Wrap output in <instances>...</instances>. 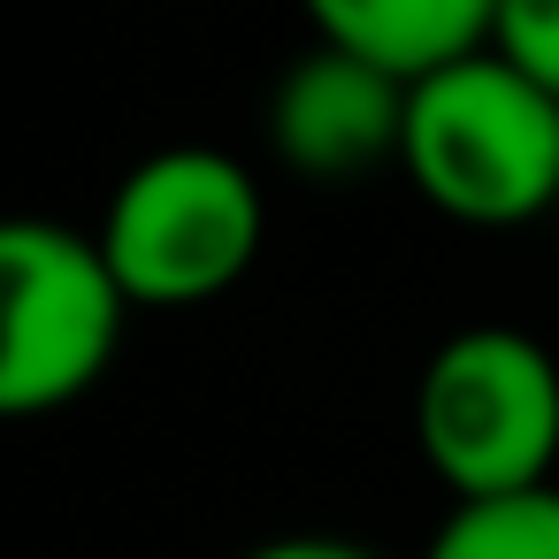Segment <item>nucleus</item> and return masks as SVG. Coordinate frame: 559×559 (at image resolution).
<instances>
[{
	"mask_svg": "<svg viewBox=\"0 0 559 559\" xmlns=\"http://www.w3.org/2000/svg\"><path fill=\"white\" fill-rule=\"evenodd\" d=\"M399 177L460 230H521L559 207V93L475 47L406 85Z\"/></svg>",
	"mask_w": 559,
	"mask_h": 559,
	"instance_id": "obj_1",
	"label": "nucleus"
},
{
	"mask_svg": "<svg viewBox=\"0 0 559 559\" xmlns=\"http://www.w3.org/2000/svg\"><path fill=\"white\" fill-rule=\"evenodd\" d=\"M93 246L131 314H185L253 276L269 246V200L230 146H162L116 177Z\"/></svg>",
	"mask_w": 559,
	"mask_h": 559,
	"instance_id": "obj_2",
	"label": "nucleus"
},
{
	"mask_svg": "<svg viewBox=\"0 0 559 559\" xmlns=\"http://www.w3.org/2000/svg\"><path fill=\"white\" fill-rule=\"evenodd\" d=\"M414 452L452 498L536 490L559 467V360L513 322H467L414 376Z\"/></svg>",
	"mask_w": 559,
	"mask_h": 559,
	"instance_id": "obj_3",
	"label": "nucleus"
},
{
	"mask_svg": "<svg viewBox=\"0 0 559 559\" xmlns=\"http://www.w3.org/2000/svg\"><path fill=\"white\" fill-rule=\"evenodd\" d=\"M131 299L116 292L93 230L0 215V421L78 406L123 353Z\"/></svg>",
	"mask_w": 559,
	"mask_h": 559,
	"instance_id": "obj_4",
	"label": "nucleus"
},
{
	"mask_svg": "<svg viewBox=\"0 0 559 559\" xmlns=\"http://www.w3.org/2000/svg\"><path fill=\"white\" fill-rule=\"evenodd\" d=\"M399 131H406V78H391L353 47L307 39V55H292L269 85V146L307 185H353L399 169Z\"/></svg>",
	"mask_w": 559,
	"mask_h": 559,
	"instance_id": "obj_5",
	"label": "nucleus"
},
{
	"mask_svg": "<svg viewBox=\"0 0 559 559\" xmlns=\"http://www.w3.org/2000/svg\"><path fill=\"white\" fill-rule=\"evenodd\" d=\"M299 9L314 39L383 62L406 85L421 70H444L490 47V24H498V0H299Z\"/></svg>",
	"mask_w": 559,
	"mask_h": 559,
	"instance_id": "obj_6",
	"label": "nucleus"
},
{
	"mask_svg": "<svg viewBox=\"0 0 559 559\" xmlns=\"http://www.w3.org/2000/svg\"><path fill=\"white\" fill-rule=\"evenodd\" d=\"M421 559H559V483L506 498H452Z\"/></svg>",
	"mask_w": 559,
	"mask_h": 559,
	"instance_id": "obj_7",
	"label": "nucleus"
},
{
	"mask_svg": "<svg viewBox=\"0 0 559 559\" xmlns=\"http://www.w3.org/2000/svg\"><path fill=\"white\" fill-rule=\"evenodd\" d=\"M490 47L513 70H528L544 93H559V0H498Z\"/></svg>",
	"mask_w": 559,
	"mask_h": 559,
	"instance_id": "obj_8",
	"label": "nucleus"
},
{
	"mask_svg": "<svg viewBox=\"0 0 559 559\" xmlns=\"http://www.w3.org/2000/svg\"><path fill=\"white\" fill-rule=\"evenodd\" d=\"M238 559H383L376 544H353V536H330V528H299V536H269Z\"/></svg>",
	"mask_w": 559,
	"mask_h": 559,
	"instance_id": "obj_9",
	"label": "nucleus"
},
{
	"mask_svg": "<svg viewBox=\"0 0 559 559\" xmlns=\"http://www.w3.org/2000/svg\"><path fill=\"white\" fill-rule=\"evenodd\" d=\"M551 223H559V207H551Z\"/></svg>",
	"mask_w": 559,
	"mask_h": 559,
	"instance_id": "obj_10",
	"label": "nucleus"
}]
</instances>
